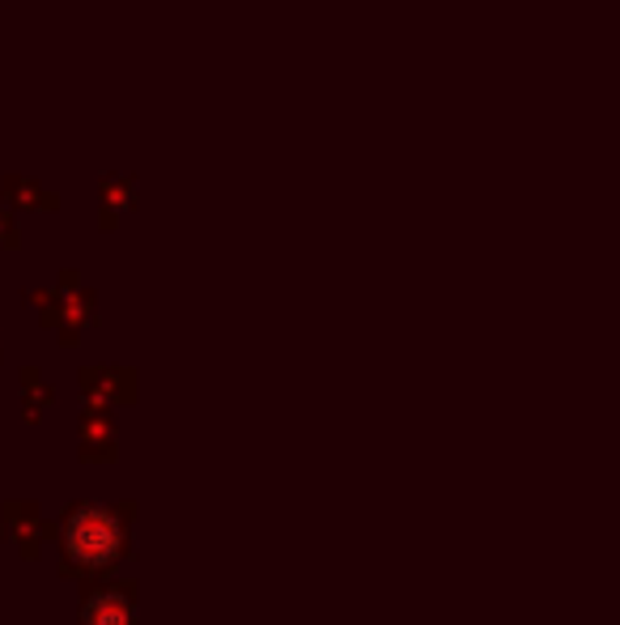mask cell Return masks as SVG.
Masks as SVG:
<instances>
[{"instance_id":"obj_1","label":"cell","mask_w":620,"mask_h":625,"mask_svg":"<svg viewBox=\"0 0 620 625\" xmlns=\"http://www.w3.org/2000/svg\"><path fill=\"white\" fill-rule=\"evenodd\" d=\"M64 545H69V557H77L81 566H111L123 549V528L116 519V510L107 506H77L69 519V532H64Z\"/></svg>"},{"instance_id":"obj_2","label":"cell","mask_w":620,"mask_h":625,"mask_svg":"<svg viewBox=\"0 0 620 625\" xmlns=\"http://www.w3.org/2000/svg\"><path fill=\"white\" fill-rule=\"evenodd\" d=\"M81 625H132V604L120 592H98L81 608Z\"/></svg>"}]
</instances>
